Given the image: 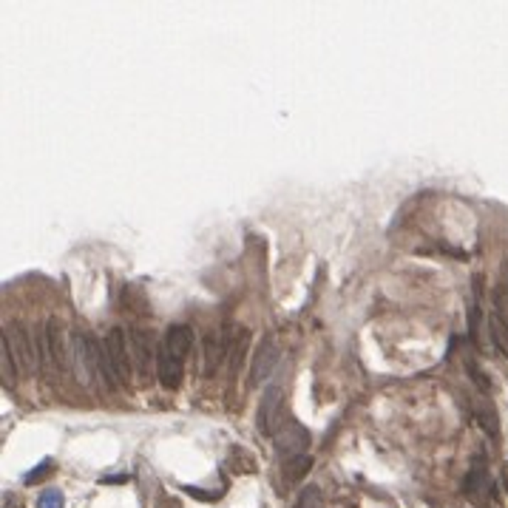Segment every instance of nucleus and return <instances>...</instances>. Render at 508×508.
I'll list each match as a JSON object with an SVG mask.
<instances>
[{
	"label": "nucleus",
	"instance_id": "1",
	"mask_svg": "<svg viewBox=\"0 0 508 508\" xmlns=\"http://www.w3.org/2000/svg\"><path fill=\"white\" fill-rule=\"evenodd\" d=\"M11 355H14V364L17 370L23 372H37V364H40V352H37V344H34V335H29V330L23 324H9L6 332H3Z\"/></svg>",
	"mask_w": 508,
	"mask_h": 508
},
{
	"label": "nucleus",
	"instance_id": "2",
	"mask_svg": "<svg viewBox=\"0 0 508 508\" xmlns=\"http://www.w3.org/2000/svg\"><path fill=\"white\" fill-rule=\"evenodd\" d=\"M281 417H284V389L273 383V386H267V389H264L261 403H258V412H255L258 432H261V435L275 437V432L284 426V423H281Z\"/></svg>",
	"mask_w": 508,
	"mask_h": 508
},
{
	"label": "nucleus",
	"instance_id": "3",
	"mask_svg": "<svg viewBox=\"0 0 508 508\" xmlns=\"http://www.w3.org/2000/svg\"><path fill=\"white\" fill-rule=\"evenodd\" d=\"M273 443H275L278 454H284V457L290 460V457L307 454L304 449L310 446V435H307V429H304L301 423H295V420H287V423H284V426L275 432Z\"/></svg>",
	"mask_w": 508,
	"mask_h": 508
},
{
	"label": "nucleus",
	"instance_id": "4",
	"mask_svg": "<svg viewBox=\"0 0 508 508\" xmlns=\"http://www.w3.org/2000/svg\"><path fill=\"white\" fill-rule=\"evenodd\" d=\"M103 350H106V355L111 358V364H114V370H117L120 381L131 378V370H133V358H131V352H128L126 332H123L120 327H114V330H111V332L103 338Z\"/></svg>",
	"mask_w": 508,
	"mask_h": 508
},
{
	"label": "nucleus",
	"instance_id": "5",
	"mask_svg": "<svg viewBox=\"0 0 508 508\" xmlns=\"http://www.w3.org/2000/svg\"><path fill=\"white\" fill-rule=\"evenodd\" d=\"M275 364H278V344H275L273 338H264V341L258 344V350H255V355H253V367H250L248 386H250V389L261 386V383L273 375Z\"/></svg>",
	"mask_w": 508,
	"mask_h": 508
},
{
	"label": "nucleus",
	"instance_id": "6",
	"mask_svg": "<svg viewBox=\"0 0 508 508\" xmlns=\"http://www.w3.org/2000/svg\"><path fill=\"white\" fill-rule=\"evenodd\" d=\"M463 494H466L472 503H477V506H483L489 497H494V486H492V477H489V472H486V466H483V457H477V463H474L472 472L466 474V480H463Z\"/></svg>",
	"mask_w": 508,
	"mask_h": 508
},
{
	"label": "nucleus",
	"instance_id": "7",
	"mask_svg": "<svg viewBox=\"0 0 508 508\" xmlns=\"http://www.w3.org/2000/svg\"><path fill=\"white\" fill-rule=\"evenodd\" d=\"M131 358H133V370L142 378H148L151 364H153V347H151V335L145 330H131Z\"/></svg>",
	"mask_w": 508,
	"mask_h": 508
},
{
	"label": "nucleus",
	"instance_id": "8",
	"mask_svg": "<svg viewBox=\"0 0 508 508\" xmlns=\"http://www.w3.org/2000/svg\"><path fill=\"white\" fill-rule=\"evenodd\" d=\"M228 358V335L222 332H208L205 335V375H216L222 361Z\"/></svg>",
	"mask_w": 508,
	"mask_h": 508
},
{
	"label": "nucleus",
	"instance_id": "9",
	"mask_svg": "<svg viewBox=\"0 0 508 508\" xmlns=\"http://www.w3.org/2000/svg\"><path fill=\"white\" fill-rule=\"evenodd\" d=\"M156 375H159L162 386H168V389H176L182 383V361L173 358L162 344L156 350Z\"/></svg>",
	"mask_w": 508,
	"mask_h": 508
},
{
	"label": "nucleus",
	"instance_id": "10",
	"mask_svg": "<svg viewBox=\"0 0 508 508\" xmlns=\"http://www.w3.org/2000/svg\"><path fill=\"white\" fill-rule=\"evenodd\" d=\"M43 332H46V350H49V358H51L57 367H71V358H68L66 344H63V330H60V321H57V318H49Z\"/></svg>",
	"mask_w": 508,
	"mask_h": 508
},
{
	"label": "nucleus",
	"instance_id": "11",
	"mask_svg": "<svg viewBox=\"0 0 508 508\" xmlns=\"http://www.w3.org/2000/svg\"><path fill=\"white\" fill-rule=\"evenodd\" d=\"M162 347H165L173 358H179V361H182V358L190 352V347H193V330H190V327H185V324H173V327L165 332Z\"/></svg>",
	"mask_w": 508,
	"mask_h": 508
},
{
	"label": "nucleus",
	"instance_id": "12",
	"mask_svg": "<svg viewBox=\"0 0 508 508\" xmlns=\"http://www.w3.org/2000/svg\"><path fill=\"white\" fill-rule=\"evenodd\" d=\"M248 341H250V332H248L245 327L233 324V327L228 330V370H230V375L239 372L242 358H245V350H248Z\"/></svg>",
	"mask_w": 508,
	"mask_h": 508
},
{
	"label": "nucleus",
	"instance_id": "13",
	"mask_svg": "<svg viewBox=\"0 0 508 508\" xmlns=\"http://www.w3.org/2000/svg\"><path fill=\"white\" fill-rule=\"evenodd\" d=\"M310 469H313V457H310V454H298V457H290V460H287L284 474H287L290 483H298V480L307 477Z\"/></svg>",
	"mask_w": 508,
	"mask_h": 508
},
{
	"label": "nucleus",
	"instance_id": "14",
	"mask_svg": "<svg viewBox=\"0 0 508 508\" xmlns=\"http://www.w3.org/2000/svg\"><path fill=\"white\" fill-rule=\"evenodd\" d=\"M489 332H492V341H494V347L503 352L508 358V327L506 321L500 318V315H492L489 318Z\"/></svg>",
	"mask_w": 508,
	"mask_h": 508
},
{
	"label": "nucleus",
	"instance_id": "15",
	"mask_svg": "<svg viewBox=\"0 0 508 508\" xmlns=\"http://www.w3.org/2000/svg\"><path fill=\"white\" fill-rule=\"evenodd\" d=\"M0 352H3V358H0V372H3V381L14 383V378H17V364H14V355H11L9 344H6V338H0Z\"/></svg>",
	"mask_w": 508,
	"mask_h": 508
},
{
	"label": "nucleus",
	"instance_id": "16",
	"mask_svg": "<svg viewBox=\"0 0 508 508\" xmlns=\"http://www.w3.org/2000/svg\"><path fill=\"white\" fill-rule=\"evenodd\" d=\"M474 417H477V423H480L489 435H494V437H497V415H494V409H492L486 400H483V403H477Z\"/></svg>",
	"mask_w": 508,
	"mask_h": 508
},
{
	"label": "nucleus",
	"instance_id": "17",
	"mask_svg": "<svg viewBox=\"0 0 508 508\" xmlns=\"http://www.w3.org/2000/svg\"><path fill=\"white\" fill-rule=\"evenodd\" d=\"M295 508H324V500H321V492L318 489H304Z\"/></svg>",
	"mask_w": 508,
	"mask_h": 508
},
{
	"label": "nucleus",
	"instance_id": "18",
	"mask_svg": "<svg viewBox=\"0 0 508 508\" xmlns=\"http://www.w3.org/2000/svg\"><path fill=\"white\" fill-rule=\"evenodd\" d=\"M228 469H239V474H250V472L255 469V463L248 457V454L242 457V452H233V457L228 460Z\"/></svg>",
	"mask_w": 508,
	"mask_h": 508
},
{
	"label": "nucleus",
	"instance_id": "19",
	"mask_svg": "<svg viewBox=\"0 0 508 508\" xmlns=\"http://www.w3.org/2000/svg\"><path fill=\"white\" fill-rule=\"evenodd\" d=\"M37 508H63V494L60 492H43L37 497Z\"/></svg>",
	"mask_w": 508,
	"mask_h": 508
},
{
	"label": "nucleus",
	"instance_id": "20",
	"mask_svg": "<svg viewBox=\"0 0 508 508\" xmlns=\"http://www.w3.org/2000/svg\"><path fill=\"white\" fill-rule=\"evenodd\" d=\"M469 375L474 378V383H477L483 392H489V386H492V383H489V375H486V372H480V367H477V364H469Z\"/></svg>",
	"mask_w": 508,
	"mask_h": 508
},
{
	"label": "nucleus",
	"instance_id": "21",
	"mask_svg": "<svg viewBox=\"0 0 508 508\" xmlns=\"http://www.w3.org/2000/svg\"><path fill=\"white\" fill-rule=\"evenodd\" d=\"M49 469H51V463H49V460H46V463H40V466H37L31 474H26V483H29V486H34L37 480H43V477L49 474Z\"/></svg>",
	"mask_w": 508,
	"mask_h": 508
},
{
	"label": "nucleus",
	"instance_id": "22",
	"mask_svg": "<svg viewBox=\"0 0 508 508\" xmlns=\"http://www.w3.org/2000/svg\"><path fill=\"white\" fill-rule=\"evenodd\" d=\"M185 492H188L190 497H196V500H208V503H210V500H219V497H222L219 492H202V489H193V486H185Z\"/></svg>",
	"mask_w": 508,
	"mask_h": 508
},
{
	"label": "nucleus",
	"instance_id": "23",
	"mask_svg": "<svg viewBox=\"0 0 508 508\" xmlns=\"http://www.w3.org/2000/svg\"><path fill=\"white\" fill-rule=\"evenodd\" d=\"M503 486H506V492H508V463H506V469H503Z\"/></svg>",
	"mask_w": 508,
	"mask_h": 508
}]
</instances>
